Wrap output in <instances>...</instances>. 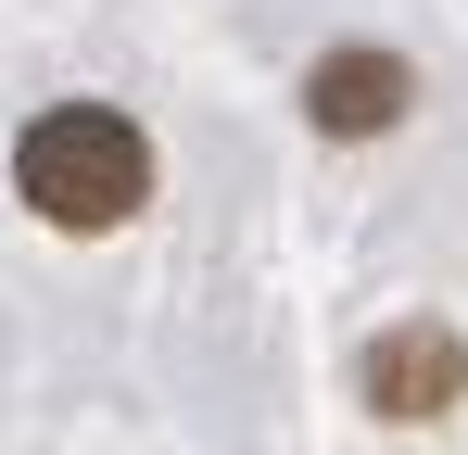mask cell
<instances>
[{"instance_id":"6da1fadb","label":"cell","mask_w":468,"mask_h":455,"mask_svg":"<svg viewBox=\"0 0 468 455\" xmlns=\"http://www.w3.org/2000/svg\"><path fill=\"white\" fill-rule=\"evenodd\" d=\"M13 203L38 228H64V240H101V228H127L153 203V140L114 101H51L13 140Z\"/></svg>"},{"instance_id":"7a4b0ae2","label":"cell","mask_w":468,"mask_h":455,"mask_svg":"<svg viewBox=\"0 0 468 455\" xmlns=\"http://www.w3.org/2000/svg\"><path fill=\"white\" fill-rule=\"evenodd\" d=\"M355 392H367L380 418H405V430H418V418H443V405L468 392V342L443 329V316H405V329H380V342H367Z\"/></svg>"},{"instance_id":"3957f363","label":"cell","mask_w":468,"mask_h":455,"mask_svg":"<svg viewBox=\"0 0 468 455\" xmlns=\"http://www.w3.org/2000/svg\"><path fill=\"white\" fill-rule=\"evenodd\" d=\"M405 101H418V64H405V51H316V64H304L316 140H392Z\"/></svg>"}]
</instances>
